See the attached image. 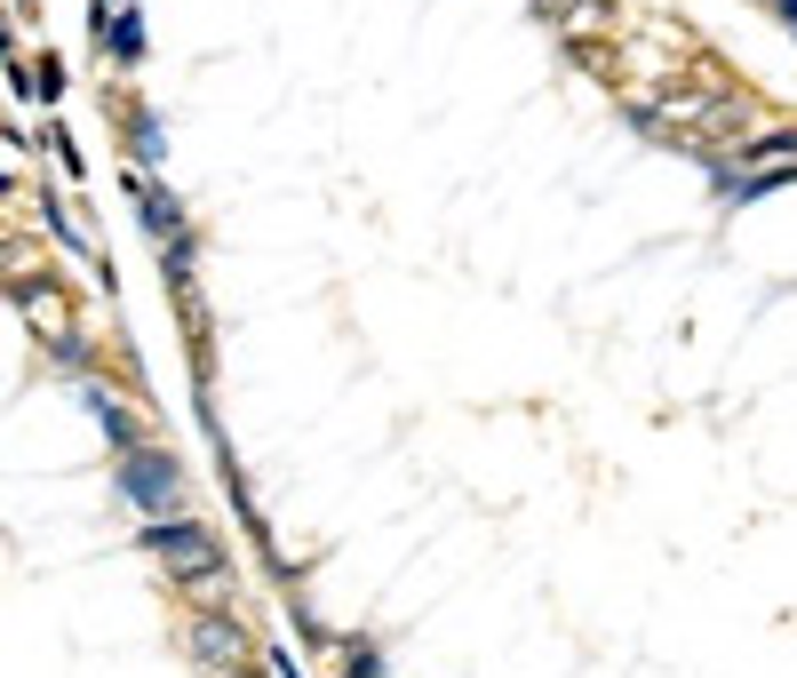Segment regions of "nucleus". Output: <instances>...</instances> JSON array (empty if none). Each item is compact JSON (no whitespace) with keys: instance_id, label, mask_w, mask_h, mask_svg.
<instances>
[{"instance_id":"obj_1","label":"nucleus","mask_w":797,"mask_h":678,"mask_svg":"<svg viewBox=\"0 0 797 678\" xmlns=\"http://www.w3.org/2000/svg\"><path fill=\"white\" fill-rule=\"evenodd\" d=\"M128 495H136V503H152L160 519H168V511H184L176 471H168V463H152V455H136V448H128Z\"/></svg>"},{"instance_id":"obj_4","label":"nucleus","mask_w":797,"mask_h":678,"mask_svg":"<svg viewBox=\"0 0 797 678\" xmlns=\"http://www.w3.org/2000/svg\"><path fill=\"white\" fill-rule=\"evenodd\" d=\"M781 17H797V0H781Z\"/></svg>"},{"instance_id":"obj_3","label":"nucleus","mask_w":797,"mask_h":678,"mask_svg":"<svg viewBox=\"0 0 797 678\" xmlns=\"http://www.w3.org/2000/svg\"><path fill=\"white\" fill-rule=\"evenodd\" d=\"M136 48H144V24H136V17H112V57L136 65Z\"/></svg>"},{"instance_id":"obj_2","label":"nucleus","mask_w":797,"mask_h":678,"mask_svg":"<svg viewBox=\"0 0 797 678\" xmlns=\"http://www.w3.org/2000/svg\"><path fill=\"white\" fill-rule=\"evenodd\" d=\"M152 551L176 559V567H191V574H208V567H216V543L199 535V527H184V519H160V527H152Z\"/></svg>"}]
</instances>
